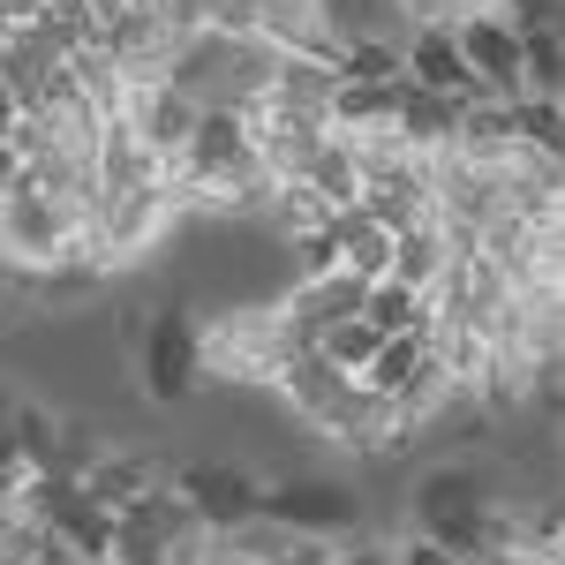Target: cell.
Returning a JSON list of instances; mask_svg holds the SVG:
<instances>
[{"mask_svg":"<svg viewBox=\"0 0 565 565\" xmlns=\"http://www.w3.org/2000/svg\"><path fill=\"white\" fill-rule=\"evenodd\" d=\"M271 385H279V399H287V407H295L302 423H317L324 437L340 430V415H348V399H354V377H348V370H332V362H324L317 348L287 354Z\"/></svg>","mask_w":565,"mask_h":565,"instance_id":"cell-8","label":"cell"},{"mask_svg":"<svg viewBox=\"0 0 565 565\" xmlns=\"http://www.w3.org/2000/svg\"><path fill=\"white\" fill-rule=\"evenodd\" d=\"M399 76L415 90H445V98H490V90L468 76V61H460V45H452V31L445 23H415L407 31V45H399Z\"/></svg>","mask_w":565,"mask_h":565,"instance_id":"cell-9","label":"cell"},{"mask_svg":"<svg viewBox=\"0 0 565 565\" xmlns=\"http://www.w3.org/2000/svg\"><path fill=\"white\" fill-rule=\"evenodd\" d=\"M392 114H399V76L392 84H340L332 90V136L392 129Z\"/></svg>","mask_w":565,"mask_h":565,"instance_id":"cell-17","label":"cell"},{"mask_svg":"<svg viewBox=\"0 0 565 565\" xmlns=\"http://www.w3.org/2000/svg\"><path fill=\"white\" fill-rule=\"evenodd\" d=\"M392 129L399 143L415 151V159H430V151H452V129H460V98H445V90H415L399 76V114H392Z\"/></svg>","mask_w":565,"mask_h":565,"instance_id":"cell-14","label":"cell"},{"mask_svg":"<svg viewBox=\"0 0 565 565\" xmlns=\"http://www.w3.org/2000/svg\"><path fill=\"white\" fill-rule=\"evenodd\" d=\"M482 505H498V490L482 468H430V476L415 482V527H437V521H460V513H482Z\"/></svg>","mask_w":565,"mask_h":565,"instance_id":"cell-12","label":"cell"},{"mask_svg":"<svg viewBox=\"0 0 565 565\" xmlns=\"http://www.w3.org/2000/svg\"><path fill=\"white\" fill-rule=\"evenodd\" d=\"M302 181L317 189V196H324V204H332V212L362 204V174H354V151L340 143V136H324V151L309 159V174H302Z\"/></svg>","mask_w":565,"mask_h":565,"instance_id":"cell-20","label":"cell"},{"mask_svg":"<svg viewBox=\"0 0 565 565\" xmlns=\"http://www.w3.org/2000/svg\"><path fill=\"white\" fill-rule=\"evenodd\" d=\"M377 340H385V332H370V324H362V317H348V324H324V332H317V340H309V348L324 354V362H332V370H348V377H362V362H370V354H377Z\"/></svg>","mask_w":565,"mask_h":565,"instance_id":"cell-24","label":"cell"},{"mask_svg":"<svg viewBox=\"0 0 565 565\" xmlns=\"http://www.w3.org/2000/svg\"><path fill=\"white\" fill-rule=\"evenodd\" d=\"M15 181H23V151H15V143H0V196H8Z\"/></svg>","mask_w":565,"mask_h":565,"instance_id":"cell-31","label":"cell"},{"mask_svg":"<svg viewBox=\"0 0 565 565\" xmlns=\"http://www.w3.org/2000/svg\"><path fill=\"white\" fill-rule=\"evenodd\" d=\"M242 31H257L287 61H332L340 53V39L324 31V8L317 0H242Z\"/></svg>","mask_w":565,"mask_h":565,"instance_id":"cell-7","label":"cell"},{"mask_svg":"<svg viewBox=\"0 0 565 565\" xmlns=\"http://www.w3.org/2000/svg\"><path fill=\"white\" fill-rule=\"evenodd\" d=\"M513 143H521V151H543V159H558V143H565L558 98H513Z\"/></svg>","mask_w":565,"mask_h":565,"instance_id":"cell-23","label":"cell"},{"mask_svg":"<svg viewBox=\"0 0 565 565\" xmlns=\"http://www.w3.org/2000/svg\"><path fill=\"white\" fill-rule=\"evenodd\" d=\"M476 8H490V0H407L415 23H460V15H476Z\"/></svg>","mask_w":565,"mask_h":565,"instance_id":"cell-29","label":"cell"},{"mask_svg":"<svg viewBox=\"0 0 565 565\" xmlns=\"http://www.w3.org/2000/svg\"><path fill=\"white\" fill-rule=\"evenodd\" d=\"M257 521L287 527V535H317V543H348V535H362V498H354L348 482H271L257 498Z\"/></svg>","mask_w":565,"mask_h":565,"instance_id":"cell-4","label":"cell"},{"mask_svg":"<svg viewBox=\"0 0 565 565\" xmlns=\"http://www.w3.org/2000/svg\"><path fill=\"white\" fill-rule=\"evenodd\" d=\"M362 324L370 332H423L430 324V295H415V287H399V279H370V295H362Z\"/></svg>","mask_w":565,"mask_h":565,"instance_id":"cell-19","label":"cell"},{"mask_svg":"<svg viewBox=\"0 0 565 565\" xmlns=\"http://www.w3.org/2000/svg\"><path fill=\"white\" fill-rule=\"evenodd\" d=\"M0 437H8L31 468H45V460H53V445H61V415H45L39 399H8V430H0Z\"/></svg>","mask_w":565,"mask_h":565,"instance_id":"cell-21","label":"cell"},{"mask_svg":"<svg viewBox=\"0 0 565 565\" xmlns=\"http://www.w3.org/2000/svg\"><path fill=\"white\" fill-rule=\"evenodd\" d=\"M324 234H332V271H348V279H362V287L392 271V234L362 212V204L332 212V226H324Z\"/></svg>","mask_w":565,"mask_h":565,"instance_id":"cell-13","label":"cell"},{"mask_svg":"<svg viewBox=\"0 0 565 565\" xmlns=\"http://www.w3.org/2000/svg\"><path fill=\"white\" fill-rule=\"evenodd\" d=\"M167 15L181 31H242V0H174Z\"/></svg>","mask_w":565,"mask_h":565,"instance_id":"cell-27","label":"cell"},{"mask_svg":"<svg viewBox=\"0 0 565 565\" xmlns=\"http://www.w3.org/2000/svg\"><path fill=\"white\" fill-rule=\"evenodd\" d=\"M332 61H279V76H271V98L264 106H279V114H309V121H332Z\"/></svg>","mask_w":565,"mask_h":565,"instance_id":"cell-16","label":"cell"},{"mask_svg":"<svg viewBox=\"0 0 565 565\" xmlns=\"http://www.w3.org/2000/svg\"><path fill=\"white\" fill-rule=\"evenodd\" d=\"M332 76L340 84H392L399 76V53L392 45H340L332 53Z\"/></svg>","mask_w":565,"mask_h":565,"instance_id":"cell-25","label":"cell"},{"mask_svg":"<svg viewBox=\"0 0 565 565\" xmlns=\"http://www.w3.org/2000/svg\"><path fill=\"white\" fill-rule=\"evenodd\" d=\"M136 370H143V392H151L159 407L196 399V385H204V340H196V317L181 302L143 317V332H136Z\"/></svg>","mask_w":565,"mask_h":565,"instance_id":"cell-3","label":"cell"},{"mask_svg":"<svg viewBox=\"0 0 565 565\" xmlns=\"http://www.w3.org/2000/svg\"><path fill=\"white\" fill-rule=\"evenodd\" d=\"M8 399H15V392H0V430H8Z\"/></svg>","mask_w":565,"mask_h":565,"instance_id":"cell-32","label":"cell"},{"mask_svg":"<svg viewBox=\"0 0 565 565\" xmlns=\"http://www.w3.org/2000/svg\"><path fill=\"white\" fill-rule=\"evenodd\" d=\"M340 445H354L362 460H392V452H407V437H415V423L399 415V399H385V392H362L354 385L348 415H340Z\"/></svg>","mask_w":565,"mask_h":565,"instance_id":"cell-10","label":"cell"},{"mask_svg":"<svg viewBox=\"0 0 565 565\" xmlns=\"http://www.w3.org/2000/svg\"><path fill=\"white\" fill-rule=\"evenodd\" d=\"M324 8V31L340 45H407L415 31V15H407V0H317Z\"/></svg>","mask_w":565,"mask_h":565,"instance_id":"cell-11","label":"cell"},{"mask_svg":"<svg viewBox=\"0 0 565 565\" xmlns=\"http://www.w3.org/2000/svg\"><path fill=\"white\" fill-rule=\"evenodd\" d=\"M445 31H452L468 76H476L490 98H521V31H513L498 8H476V15H460V23H445Z\"/></svg>","mask_w":565,"mask_h":565,"instance_id":"cell-5","label":"cell"},{"mask_svg":"<svg viewBox=\"0 0 565 565\" xmlns=\"http://www.w3.org/2000/svg\"><path fill=\"white\" fill-rule=\"evenodd\" d=\"M513 31H558V15H565V0H490Z\"/></svg>","mask_w":565,"mask_h":565,"instance_id":"cell-28","label":"cell"},{"mask_svg":"<svg viewBox=\"0 0 565 565\" xmlns=\"http://www.w3.org/2000/svg\"><path fill=\"white\" fill-rule=\"evenodd\" d=\"M167 535H151V527L136 521H114V551H106V565H167Z\"/></svg>","mask_w":565,"mask_h":565,"instance_id":"cell-26","label":"cell"},{"mask_svg":"<svg viewBox=\"0 0 565 565\" xmlns=\"http://www.w3.org/2000/svg\"><path fill=\"white\" fill-rule=\"evenodd\" d=\"M392 565H460V558H445L437 543H423V535H407V543L392 551Z\"/></svg>","mask_w":565,"mask_h":565,"instance_id":"cell-30","label":"cell"},{"mask_svg":"<svg viewBox=\"0 0 565 565\" xmlns=\"http://www.w3.org/2000/svg\"><path fill=\"white\" fill-rule=\"evenodd\" d=\"M558 84H565L558 31H521V98H558Z\"/></svg>","mask_w":565,"mask_h":565,"instance_id":"cell-22","label":"cell"},{"mask_svg":"<svg viewBox=\"0 0 565 565\" xmlns=\"http://www.w3.org/2000/svg\"><path fill=\"white\" fill-rule=\"evenodd\" d=\"M159 482H174V476H167V460H159V452H129V445H121V452H98V468L84 476V490L98 498V505H114V513H121L129 498L159 490Z\"/></svg>","mask_w":565,"mask_h":565,"instance_id":"cell-15","label":"cell"},{"mask_svg":"<svg viewBox=\"0 0 565 565\" xmlns=\"http://www.w3.org/2000/svg\"><path fill=\"white\" fill-rule=\"evenodd\" d=\"M196 340H204V377H226V385H271L279 377V362L287 354H302L295 340V324L271 309H234V317H212V324H196Z\"/></svg>","mask_w":565,"mask_h":565,"instance_id":"cell-2","label":"cell"},{"mask_svg":"<svg viewBox=\"0 0 565 565\" xmlns=\"http://www.w3.org/2000/svg\"><path fill=\"white\" fill-rule=\"evenodd\" d=\"M264 218L279 226V242H309V234H324V226H332V204H324L309 181H271Z\"/></svg>","mask_w":565,"mask_h":565,"instance_id":"cell-18","label":"cell"},{"mask_svg":"<svg viewBox=\"0 0 565 565\" xmlns=\"http://www.w3.org/2000/svg\"><path fill=\"white\" fill-rule=\"evenodd\" d=\"M287 53H271L257 31H189L167 68V84L196 106H226V114H257L271 98V76H279Z\"/></svg>","mask_w":565,"mask_h":565,"instance_id":"cell-1","label":"cell"},{"mask_svg":"<svg viewBox=\"0 0 565 565\" xmlns=\"http://www.w3.org/2000/svg\"><path fill=\"white\" fill-rule=\"evenodd\" d=\"M174 490L189 498V513L212 527V535H234V527H249V521H257V498H264V482H249L242 468H218V460H196V468H181Z\"/></svg>","mask_w":565,"mask_h":565,"instance_id":"cell-6","label":"cell"}]
</instances>
